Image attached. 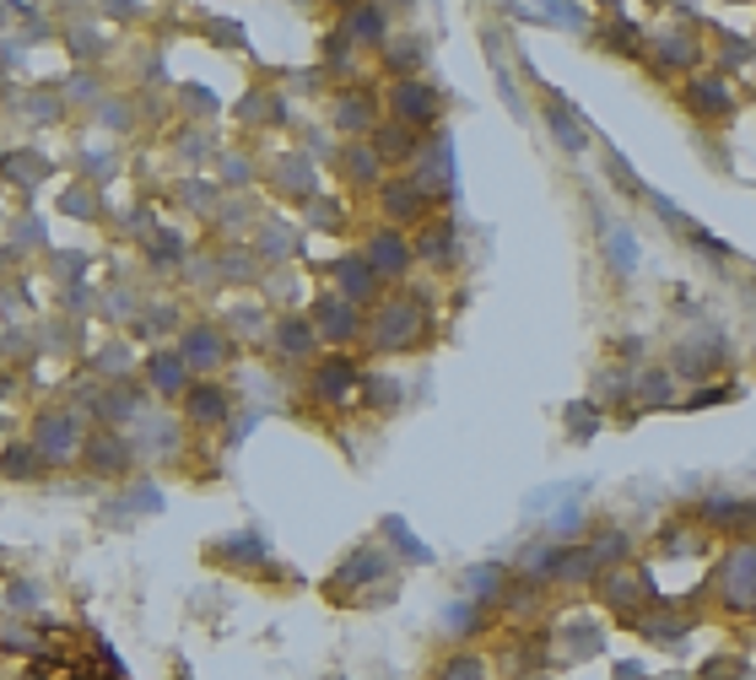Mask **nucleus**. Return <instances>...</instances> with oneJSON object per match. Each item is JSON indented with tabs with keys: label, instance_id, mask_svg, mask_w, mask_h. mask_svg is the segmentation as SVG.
<instances>
[{
	"label": "nucleus",
	"instance_id": "3",
	"mask_svg": "<svg viewBox=\"0 0 756 680\" xmlns=\"http://www.w3.org/2000/svg\"><path fill=\"white\" fill-rule=\"evenodd\" d=\"M411 255H417V249H411L395 227H384V233L368 238V255H362V260L373 265V275H400L406 265H411Z\"/></svg>",
	"mask_w": 756,
	"mask_h": 680
},
{
	"label": "nucleus",
	"instance_id": "8",
	"mask_svg": "<svg viewBox=\"0 0 756 680\" xmlns=\"http://www.w3.org/2000/svg\"><path fill=\"white\" fill-rule=\"evenodd\" d=\"M189 416H195L200 426H211V421H222V416H227V395H222V390H211V384H200V390H189Z\"/></svg>",
	"mask_w": 756,
	"mask_h": 680
},
{
	"label": "nucleus",
	"instance_id": "5",
	"mask_svg": "<svg viewBox=\"0 0 756 680\" xmlns=\"http://www.w3.org/2000/svg\"><path fill=\"white\" fill-rule=\"evenodd\" d=\"M373 281H379V275H373V265H368L362 255H357V260H340V265H335V286H340V297H346L351 308L373 297Z\"/></svg>",
	"mask_w": 756,
	"mask_h": 680
},
{
	"label": "nucleus",
	"instance_id": "1",
	"mask_svg": "<svg viewBox=\"0 0 756 680\" xmlns=\"http://www.w3.org/2000/svg\"><path fill=\"white\" fill-rule=\"evenodd\" d=\"M422 335H427V313H422V302H411V292L384 297V302L373 308V319H368V341H373L379 351H406V346H417Z\"/></svg>",
	"mask_w": 756,
	"mask_h": 680
},
{
	"label": "nucleus",
	"instance_id": "9",
	"mask_svg": "<svg viewBox=\"0 0 756 680\" xmlns=\"http://www.w3.org/2000/svg\"><path fill=\"white\" fill-rule=\"evenodd\" d=\"M379 162H384L379 146H351V151H346V173H351L357 184H379Z\"/></svg>",
	"mask_w": 756,
	"mask_h": 680
},
{
	"label": "nucleus",
	"instance_id": "7",
	"mask_svg": "<svg viewBox=\"0 0 756 680\" xmlns=\"http://www.w3.org/2000/svg\"><path fill=\"white\" fill-rule=\"evenodd\" d=\"M335 125H340V131L373 125V98H368V92H340V98H335Z\"/></svg>",
	"mask_w": 756,
	"mask_h": 680
},
{
	"label": "nucleus",
	"instance_id": "11",
	"mask_svg": "<svg viewBox=\"0 0 756 680\" xmlns=\"http://www.w3.org/2000/svg\"><path fill=\"white\" fill-rule=\"evenodd\" d=\"M351 27H357L351 38H368V44L384 38V16H379V11H351Z\"/></svg>",
	"mask_w": 756,
	"mask_h": 680
},
{
	"label": "nucleus",
	"instance_id": "12",
	"mask_svg": "<svg viewBox=\"0 0 756 680\" xmlns=\"http://www.w3.org/2000/svg\"><path fill=\"white\" fill-rule=\"evenodd\" d=\"M632 260H637L632 233H610V265H627V271H632Z\"/></svg>",
	"mask_w": 756,
	"mask_h": 680
},
{
	"label": "nucleus",
	"instance_id": "6",
	"mask_svg": "<svg viewBox=\"0 0 756 680\" xmlns=\"http://www.w3.org/2000/svg\"><path fill=\"white\" fill-rule=\"evenodd\" d=\"M319 330H324V341H351L357 330H362V319H357V308H340V302H319Z\"/></svg>",
	"mask_w": 756,
	"mask_h": 680
},
{
	"label": "nucleus",
	"instance_id": "10",
	"mask_svg": "<svg viewBox=\"0 0 756 680\" xmlns=\"http://www.w3.org/2000/svg\"><path fill=\"white\" fill-rule=\"evenodd\" d=\"M351 379H357V373H351V362H340V357H335V362H324V368H319V395H340V390H351Z\"/></svg>",
	"mask_w": 756,
	"mask_h": 680
},
{
	"label": "nucleus",
	"instance_id": "13",
	"mask_svg": "<svg viewBox=\"0 0 756 680\" xmlns=\"http://www.w3.org/2000/svg\"><path fill=\"white\" fill-rule=\"evenodd\" d=\"M697 103H703V109H730V98H724L719 82H697Z\"/></svg>",
	"mask_w": 756,
	"mask_h": 680
},
{
	"label": "nucleus",
	"instance_id": "16",
	"mask_svg": "<svg viewBox=\"0 0 756 680\" xmlns=\"http://www.w3.org/2000/svg\"><path fill=\"white\" fill-rule=\"evenodd\" d=\"M157 384H162V390H178V362H173V357L157 362Z\"/></svg>",
	"mask_w": 756,
	"mask_h": 680
},
{
	"label": "nucleus",
	"instance_id": "2",
	"mask_svg": "<svg viewBox=\"0 0 756 680\" xmlns=\"http://www.w3.org/2000/svg\"><path fill=\"white\" fill-rule=\"evenodd\" d=\"M395 120L411 131V125H433L438 120V92L422 82V76H406L395 87Z\"/></svg>",
	"mask_w": 756,
	"mask_h": 680
},
{
	"label": "nucleus",
	"instance_id": "14",
	"mask_svg": "<svg viewBox=\"0 0 756 680\" xmlns=\"http://www.w3.org/2000/svg\"><path fill=\"white\" fill-rule=\"evenodd\" d=\"M449 249L459 255V244H449V227H438V233L427 238V260H438V265H444V260H449Z\"/></svg>",
	"mask_w": 756,
	"mask_h": 680
},
{
	"label": "nucleus",
	"instance_id": "4",
	"mask_svg": "<svg viewBox=\"0 0 756 680\" xmlns=\"http://www.w3.org/2000/svg\"><path fill=\"white\" fill-rule=\"evenodd\" d=\"M384 211H389V222H422L427 217V184H417V178L384 184Z\"/></svg>",
	"mask_w": 756,
	"mask_h": 680
},
{
	"label": "nucleus",
	"instance_id": "15",
	"mask_svg": "<svg viewBox=\"0 0 756 680\" xmlns=\"http://www.w3.org/2000/svg\"><path fill=\"white\" fill-rule=\"evenodd\" d=\"M282 335H287L282 346H287L293 357H302V351H308V324H298V319H293V324H282Z\"/></svg>",
	"mask_w": 756,
	"mask_h": 680
}]
</instances>
